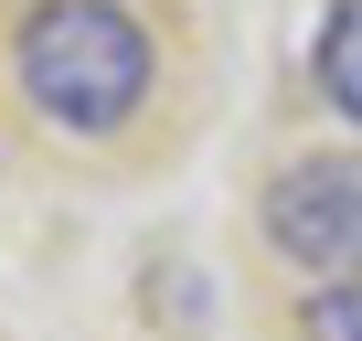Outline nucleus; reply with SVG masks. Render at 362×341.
I'll return each mask as SVG.
<instances>
[{"label": "nucleus", "instance_id": "nucleus-1", "mask_svg": "<svg viewBox=\"0 0 362 341\" xmlns=\"http://www.w3.org/2000/svg\"><path fill=\"white\" fill-rule=\"evenodd\" d=\"M11 86L43 128L64 139H117L149 86H160V54L139 33V11L117 0H33L22 33H11Z\"/></svg>", "mask_w": 362, "mask_h": 341}, {"label": "nucleus", "instance_id": "nucleus-2", "mask_svg": "<svg viewBox=\"0 0 362 341\" xmlns=\"http://www.w3.org/2000/svg\"><path fill=\"white\" fill-rule=\"evenodd\" d=\"M267 245L298 277H362V149H309L267 182Z\"/></svg>", "mask_w": 362, "mask_h": 341}, {"label": "nucleus", "instance_id": "nucleus-3", "mask_svg": "<svg viewBox=\"0 0 362 341\" xmlns=\"http://www.w3.org/2000/svg\"><path fill=\"white\" fill-rule=\"evenodd\" d=\"M309 75H320L330 117L362 128V0H330V11H320V33H309Z\"/></svg>", "mask_w": 362, "mask_h": 341}, {"label": "nucleus", "instance_id": "nucleus-4", "mask_svg": "<svg viewBox=\"0 0 362 341\" xmlns=\"http://www.w3.org/2000/svg\"><path fill=\"white\" fill-rule=\"evenodd\" d=\"M298 341H362V277H330V288H309V309H298Z\"/></svg>", "mask_w": 362, "mask_h": 341}]
</instances>
